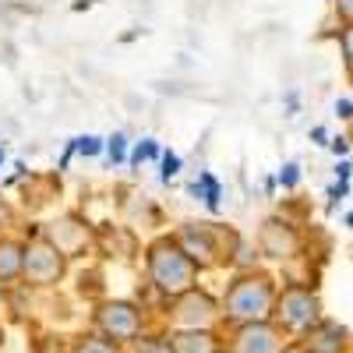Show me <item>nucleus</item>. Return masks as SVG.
Instances as JSON below:
<instances>
[{
  "label": "nucleus",
  "instance_id": "393cba45",
  "mask_svg": "<svg viewBox=\"0 0 353 353\" xmlns=\"http://www.w3.org/2000/svg\"><path fill=\"white\" fill-rule=\"evenodd\" d=\"M283 353H311V350H307L304 343H286V350H283Z\"/></svg>",
  "mask_w": 353,
  "mask_h": 353
},
{
  "label": "nucleus",
  "instance_id": "2eb2a0df",
  "mask_svg": "<svg viewBox=\"0 0 353 353\" xmlns=\"http://www.w3.org/2000/svg\"><path fill=\"white\" fill-rule=\"evenodd\" d=\"M71 353H124V350H121V343L106 339L103 332H85V336L74 339Z\"/></svg>",
  "mask_w": 353,
  "mask_h": 353
},
{
  "label": "nucleus",
  "instance_id": "7ed1b4c3",
  "mask_svg": "<svg viewBox=\"0 0 353 353\" xmlns=\"http://www.w3.org/2000/svg\"><path fill=\"white\" fill-rule=\"evenodd\" d=\"M272 321L286 332V336H304L307 329H314L321 321V301L311 286L290 283L276 293V307H272Z\"/></svg>",
  "mask_w": 353,
  "mask_h": 353
},
{
  "label": "nucleus",
  "instance_id": "20e7f679",
  "mask_svg": "<svg viewBox=\"0 0 353 353\" xmlns=\"http://www.w3.org/2000/svg\"><path fill=\"white\" fill-rule=\"evenodd\" d=\"M166 321H170L173 332H212L223 321V311H219V301L209 290L194 286V290H188V293L170 301Z\"/></svg>",
  "mask_w": 353,
  "mask_h": 353
},
{
  "label": "nucleus",
  "instance_id": "bb28decb",
  "mask_svg": "<svg viewBox=\"0 0 353 353\" xmlns=\"http://www.w3.org/2000/svg\"><path fill=\"white\" fill-rule=\"evenodd\" d=\"M332 152H336V156H343V152H346V141H343V138H336V141H332Z\"/></svg>",
  "mask_w": 353,
  "mask_h": 353
},
{
  "label": "nucleus",
  "instance_id": "1a4fd4ad",
  "mask_svg": "<svg viewBox=\"0 0 353 353\" xmlns=\"http://www.w3.org/2000/svg\"><path fill=\"white\" fill-rule=\"evenodd\" d=\"M258 248L265 258H276V261H286L301 251V233L297 226H293L290 219L283 216H272V219H265L261 233H258Z\"/></svg>",
  "mask_w": 353,
  "mask_h": 353
},
{
  "label": "nucleus",
  "instance_id": "b1692460",
  "mask_svg": "<svg viewBox=\"0 0 353 353\" xmlns=\"http://www.w3.org/2000/svg\"><path fill=\"white\" fill-rule=\"evenodd\" d=\"M336 113L343 117V121H350V117H353V103H350V99H339V103H336Z\"/></svg>",
  "mask_w": 353,
  "mask_h": 353
},
{
  "label": "nucleus",
  "instance_id": "6ab92c4d",
  "mask_svg": "<svg viewBox=\"0 0 353 353\" xmlns=\"http://www.w3.org/2000/svg\"><path fill=\"white\" fill-rule=\"evenodd\" d=\"M106 156H110V163H124L128 159V134L124 131H117L113 138H106Z\"/></svg>",
  "mask_w": 353,
  "mask_h": 353
},
{
  "label": "nucleus",
  "instance_id": "9d476101",
  "mask_svg": "<svg viewBox=\"0 0 353 353\" xmlns=\"http://www.w3.org/2000/svg\"><path fill=\"white\" fill-rule=\"evenodd\" d=\"M43 237H50L68 258H78L81 251L92 248V230H88V223L78 219V216H61V219H53V223L43 230Z\"/></svg>",
  "mask_w": 353,
  "mask_h": 353
},
{
  "label": "nucleus",
  "instance_id": "c85d7f7f",
  "mask_svg": "<svg viewBox=\"0 0 353 353\" xmlns=\"http://www.w3.org/2000/svg\"><path fill=\"white\" fill-rule=\"evenodd\" d=\"M0 346H4V325H0Z\"/></svg>",
  "mask_w": 353,
  "mask_h": 353
},
{
  "label": "nucleus",
  "instance_id": "cd10ccee",
  "mask_svg": "<svg viewBox=\"0 0 353 353\" xmlns=\"http://www.w3.org/2000/svg\"><path fill=\"white\" fill-rule=\"evenodd\" d=\"M216 353H233V350H230V346H219V350H216Z\"/></svg>",
  "mask_w": 353,
  "mask_h": 353
},
{
  "label": "nucleus",
  "instance_id": "f8f14e48",
  "mask_svg": "<svg viewBox=\"0 0 353 353\" xmlns=\"http://www.w3.org/2000/svg\"><path fill=\"white\" fill-rule=\"evenodd\" d=\"M21 254H25V241L0 237V286L21 279Z\"/></svg>",
  "mask_w": 353,
  "mask_h": 353
},
{
  "label": "nucleus",
  "instance_id": "5701e85b",
  "mask_svg": "<svg viewBox=\"0 0 353 353\" xmlns=\"http://www.w3.org/2000/svg\"><path fill=\"white\" fill-rule=\"evenodd\" d=\"M74 156H78V152H74V141H68V149H64V156H61V166H57V170H68Z\"/></svg>",
  "mask_w": 353,
  "mask_h": 353
},
{
  "label": "nucleus",
  "instance_id": "4be33fe9",
  "mask_svg": "<svg viewBox=\"0 0 353 353\" xmlns=\"http://www.w3.org/2000/svg\"><path fill=\"white\" fill-rule=\"evenodd\" d=\"M336 14L343 21H353V0H336Z\"/></svg>",
  "mask_w": 353,
  "mask_h": 353
},
{
  "label": "nucleus",
  "instance_id": "f3484780",
  "mask_svg": "<svg viewBox=\"0 0 353 353\" xmlns=\"http://www.w3.org/2000/svg\"><path fill=\"white\" fill-rule=\"evenodd\" d=\"M74 152L85 156V159H96V156L106 152V141L96 138V134H81V138H74Z\"/></svg>",
  "mask_w": 353,
  "mask_h": 353
},
{
  "label": "nucleus",
  "instance_id": "ddd939ff",
  "mask_svg": "<svg viewBox=\"0 0 353 353\" xmlns=\"http://www.w3.org/2000/svg\"><path fill=\"white\" fill-rule=\"evenodd\" d=\"M219 339L216 332H173L170 336V353H216Z\"/></svg>",
  "mask_w": 353,
  "mask_h": 353
},
{
  "label": "nucleus",
  "instance_id": "9b49d317",
  "mask_svg": "<svg viewBox=\"0 0 353 353\" xmlns=\"http://www.w3.org/2000/svg\"><path fill=\"white\" fill-rule=\"evenodd\" d=\"M301 343H304L311 353H343L346 343H350V332L339 325V321L321 318L314 329H307V332L301 336Z\"/></svg>",
  "mask_w": 353,
  "mask_h": 353
},
{
  "label": "nucleus",
  "instance_id": "aec40b11",
  "mask_svg": "<svg viewBox=\"0 0 353 353\" xmlns=\"http://www.w3.org/2000/svg\"><path fill=\"white\" fill-rule=\"evenodd\" d=\"M176 173H181V156L166 149V152L159 156V181H163V184H170Z\"/></svg>",
  "mask_w": 353,
  "mask_h": 353
},
{
  "label": "nucleus",
  "instance_id": "6e6552de",
  "mask_svg": "<svg viewBox=\"0 0 353 353\" xmlns=\"http://www.w3.org/2000/svg\"><path fill=\"white\" fill-rule=\"evenodd\" d=\"M233 353H283L286 350V332L276 321H248V325H233L230 339Z\"/></svg>",
  "mask_w": 353,
  "mask_h": 353
},
{
  "label": "nucleus",
  "instance_id": "c756f323",
  "mask_svg": "<svg viewBox=\"0 0 353 353\" xmlns=\"http://www.w3.org/2000/svg\"><path fill=\"white\" fill-rule=\"evenodd\" d=\"M346 223H350V226H353V212H350V216H346Z\"/></svg>",
  "mask_w": 353,
  "mask_h": 353
},
{
  "label": "nucleus",
  "instance_id": "a211bd4d",
  "mask_svg": "<svg viewBox=\"0 0 353 353\" xmlns=\"http://www.w3.org/2000/svg\"><path fill=\"white\" fill-rule=\"evenodd\" d=\"M159 156H163L159 141L145 138V141H138V145H134V156H131V163H159Z\"/></svg>",
  "mask_w": 353,
  "mask_h": 353
},
{
  "label": "nucleus",
  "instance_id": "412c9836",
  "mask_svg": "<svg viewBox=\"0 0 353 353\" xmlns=\"http://www.w3.org/2000/svg\"><path fill=\"white\" fill-rule=\"evenodd\" d=\"M279 184H283V188H297V184H301V166H297V163H286V166L279 170Z\"/></svg>",
  "mask_w": 353,
  "mask_h": 353
},
{
  "label": "nucleus",
  "instance_id": "7c9ffc66",
  "mask_svg": "<svg viewBox=\"0 0 353 353\" xmlns=\"http://www.w3.org/2000/svg\"><path fill=\"white\" fill-rule=\"evenodd\" d=\"M0 166H4V149H0Z\"/></svg>",
  "mask_w": 353,
  "mask_h": 353
},
{
  "label": "nucleus",
  "instance_id": "39448f33",
  "mask_svg": "<svg viewBox=\"0 0 353 353\" xmlns=\"http://www.w3.org/2000/svg\"><path fill=\"white\" fill-rule=\"evenodd\" d=\"M68 254L57 248L50 237L36 233L32 241H25V254H21V279L28 286H57L68 276Z\"/></svg>",
  "mask_w": 353,
  "mask_h": 353
},
{
  "label": "nucleus",
  "instance_id": "dca6fc26",
  "mask_svg": "<svg viewBox=\"0 0 353 353\" xmlns=\"http://www.w3.org/2000/svg\"><path fill=\"white\" fill-rule=\"evenodd\" d=\"M339 53H343V68L353 81V21H343L339 28Z\"/></svg>",
  "mask_w": 353,
  "mask_h": 353
},
{
  "label": "nucleus",
  "instance_id": "f03ea898",
  "mask_svg": "<svg viewBox=\"0 0 353 353\" xmlns=\"http://www.w3.org/2000/svg\"><path fill=\"white\" fill-rule=\"evenodd\" d=\"M276 279L269 272H241L233 279L219 301V311H223V321L230 325H248V321H269L272 318V307H276Z\"/></svg>",
  "mask_w": 353,
  "mask_h": 353
},
{
  "label": "nucleus",
  "instance_id": "f257e3e1",
  "mask_svg": "<svg viewBox=\"0 0 353 353\" xmlns=\"http://www.w3.org/2000/svg\"><path fill=\"white\" fill-rule=\"evenodd\" d=\"M145 276H149V283L159 297L173 301V297H181V293L198 286L201 269L191 261V254L181 248V241L173 233H163V237H156L145 248Z\"/></svg>",
  "mask_w": 353,
  "mask_h": 353
},
{
  "label": "nucleus",
  "instance_id": "4468645a",
  "mask_svg": "<svg viewBox=\"0 0 353 353\" xmlns=\"http://www.w3.org/2000/svg\"><path fill=\"white\" fill-rule=\"evenodd\" d=\"M194 198H201L205 205H209V212H219V198H223V188H219V181H216V173H201L198 181L188 188Z\"/></svg>",
  "mask_w": 353,
  "mask_h": 353
},
{
  "label": "nucleus",
  "instance_id": "0eeeda50",
  "mask_svg": "<svg viewBox=\"0 0 353 353\" xmlns=\"http://www.w3.org/2000/svg\"><path fill=\"white\" fill-rule=\"evenodd\" d=\"M96 332L113 343H138L145 336V311L134 301H103L96 307Z\"/></svg>",
  "mask_w": 353,
  "mask_h": 353
},
{
  "label": "nucleus",
  "instance_id": "a878e982",
  "mask_svg": "<svg viewBox=\"0 0 353 353\" xmlns=\"http://www.w3.org/2000/svg\"><path fill=\"white\" fill-rule=\"evenodd\" d=\"M311 138H314L318 145H325V128H314V131H311Z\"/></svg>",
  "mask_w": 353,
  "mask_h": 353
},
{
  "label": "nucleus",
  "instance_id": "423d86ee",
  "mask_svg": "<svg viewBox=\"0 0 353 353\" xmlns=\"http://www.w3.org/2000/svg\"><path fill=\"white\" fill-rule=\"evenodd\" d=\"M173 237L181 241V248L191 254V261L201 272L230 261V248H223V226L216 223H184Z\"/></svg>",
  "mask_w": 353,
  "mask_h": 353
}]
</instances>
